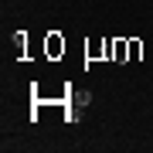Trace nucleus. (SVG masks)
Wrapping results in <instances>:
<instances>
[{
	"label": "nucleus",
	"instance_id": "1",
	"mask_svg": "<svg viewBox=\"0 0 153 153\" xmlns=\"http://www.w3.org/2000/svg\"><path fill=\"white\" fill-rule=\"evenodd\" d=\"M65 48H68V41L61 38V31H48L44 34V58L48 61H58L65 55Z\"/></svg>",
	"mask_w": 153,
	"mask_h": 153
},
{
	"label": "nucleus",
	"instance_id": "2",
	"mask_svg": "<svg viewBox=\"0 0 153 153\" xmlns=\"http://www.w3.org/2000/svg\"><path fill=\"white\" fill-rule=\"evenodd\" d=\"M85 61H105V38L85 41Z\"/></svg>",
	"mask_w": 153,
	"mask_h": 153
},
{
	"label": "nucleus",
	"instance_id": "3",
	"mask_svg": "<svg viewBox=\"0 0 153 153\" xmlns=\"http://www.w3.org/2000/svg\"><path fill=\"white\" fill-rule=\"evenodd\" d=\"M27 48H31L27 31H17V34H14V55L21 58V61H27Z\"/></svg>",
	"mask_w": 153,
	"mask_h": 153
},
{
	"label": "nucleus",
	"instance_id": "4",
	"mask_svg": "<svg viewBox=\"0 0 153 153\" xmlns=\"http://www.w3.org/2000/svg\"><path fill=\"white\" fill-rule=\"evenodd\" d=\"M116 65H129V41L126 38H116V55H112Z\"/></svg>",
	"mask_w": 153,
	"mask_h": 153
},
{
	"label": "nucleus",
	"instance_id": "5",
	"mask_svg": "<svg viewBox=\"0 0 153 153\" xmlns=\"http://www.w3.org/2000/svg\"><path fill=\"white\" fill-rule=\"evenodd\" d=\"M129 41V61H140L143 58V41L140 38H126Z\"/></svg>",
	"mask_w": 153,
	"mask_h": 153
},
{
	"label": "nucleus",
	"instance_id": "6",
	"mask_svg": "<svg viewBox=\"0 0 153 153\" xmlns=\"http://www.w3.org/2000/svg\"><path fill=\"white\" fill-rule=\"evenodd\" d=\"M116 55V38H105V61H112Z\"/></svg>",
	"mask_w": 153,
	"mask_h": 153
}]
</instances>
